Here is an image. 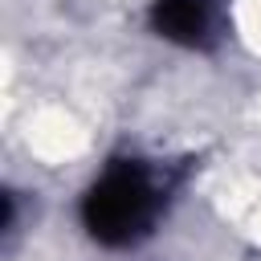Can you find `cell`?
<instances>
[{"mask_svg": "<svg viewBox=\"0 0 261 261\" xmlns=\"http://www.w3.org/2000/svg\"><path fill=\"white\" fill-rule=\"evenodd\" d=\"M163 184L143 159H114L90 184L82 200L86 232L106 249H126L143 241L163 208Z\"/></svg>", "mask_w": 261, "mask_h": 261, "instance_id": "cell-1", "label": "cell"}, {"mask_svg": "<svg viewBox=\"0 0 261 261\" xmlns=\"http://www.w3.org/2000/svg\"><path fill=\"white\" fill-rule=\"evenodd\" d=\"M151 24L159 37L184 45V49H208L212 45V8L208 0H155Z\"/></svg>", "mask_w": 261, "mask_h": 261, "instance_id": "cell-2", "label": "cell"}]
</instances>
